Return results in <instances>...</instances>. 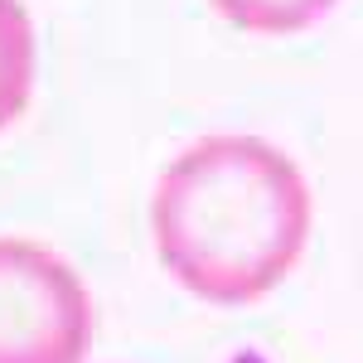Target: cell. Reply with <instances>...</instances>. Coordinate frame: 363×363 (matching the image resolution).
I'll use <instances>...</instances> for the list:
<instances>
[{"mask_svg":"<svg viewBox=\"0 0 363 363\" xmlns=\"http://www.w3.org/2000/svg\"><path fill=\"white\" fill-rule=\"evenodd\" d=\"M315 199L301 165L262 136H203L150 194V238L203 306H257L306 257Z\"/></svg>","mask_w":363,"mask_h":363,"instance_id":"1","label":"cell"},{"mask_svg":"<svg viewBox=\"0 0 363 363\" xmlns=\"http://www.w3.org/2000/svg\"><path fill=\"white\" fill-rule=\"evenodd\" d=\"M92 335L83 277L34 238H0V363H87Z\"/></svg>","mask_w":363,"mask_h":363,"instance_id":"2","label":"cell"},{"mask_svg":"<svg viewBox=\"0 0 363 363\" xmlns=\"http://www.w3.org/2000/svg\"><path fill=\"white\" fill-rule=\"evenodd\" d=\"M39 73V44L25 0H0V131L25 116Z\"/></svg>","mask_w":363,"mask_h":363,"instance_id":"3","label":"cell"},{"mask_svg":"<svg viewBox=\"0 0 363 363\" xmlns=\"http://www.w3.org/2000/svg\"><path fill=\"white\" fill-rule=\"evenodd\" d=\"M233 29L242 34H301L310 29L320 15H330L339 0H208Z\"/></svg>","mask_w":363,"mask_h":363,"instance_id":"4","label":"cell"}]
</instances>
